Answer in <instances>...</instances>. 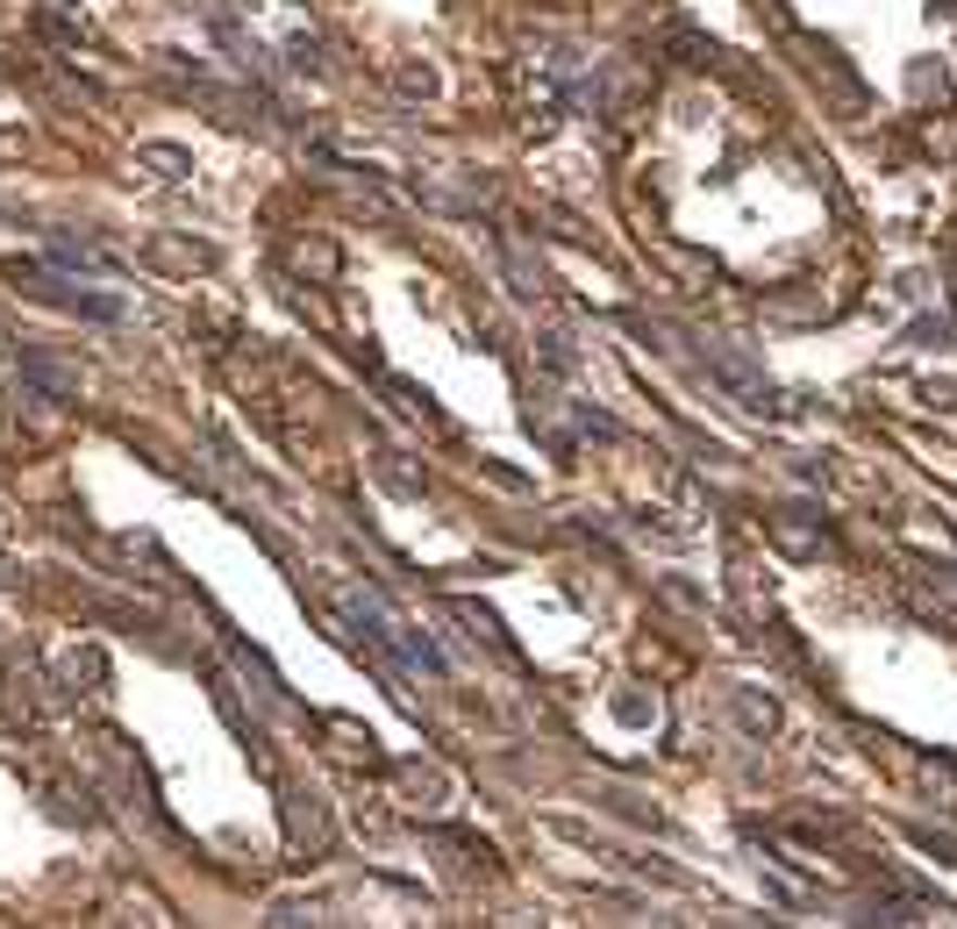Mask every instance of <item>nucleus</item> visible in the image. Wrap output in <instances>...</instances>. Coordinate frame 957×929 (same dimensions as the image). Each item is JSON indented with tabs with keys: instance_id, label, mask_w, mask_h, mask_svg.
Returning <instances> with one entry per match:
<instances>
[{
	"instance_id": "1",
	"label": "nucleus",
	"mask_w": 957,
	"mask_h": 929,
	"mask_svg": "<svg viewBox=\"0 0 957 929\" xmlns=\"http://www.w3.org/2000/svg\"><path fill=\"white\" fill-rule=\"evenodd\" d=\"M336 601L350 608V615H358L365 629H372V644H386V651H394V658H400V665H408V672H444V658H436V644H429L422 629H408V622H400L394 608L379 601L372 586H336Z\"/></svg>"
},
{
	"instance_id": "2",
	"label": "nucleus",
	"mask_w": 957,
	"mask_h": 929,
	"mask_svg": "<svg viewBox=\"0 0 957 929\" xmlns=\"http://www.w3.org/2000/svg\"><path fill=\"white\" fill-rule=\"evenodd\" d=\"M771 536H779L787 551H815V544H821L815 530H801V522H793V508H787V516H771Z\"/></svg>"
},
{
	"instance_id": "3",
	"label": "nucleus",
	"mask_w": 957,
	"mask_h": 929,
	"mask_svg": "<svg viewBox=\"0 0 957 929\" xmlns=\"http://www.w3.org/2000/svg\"><path fill=\"white\" fill-rule=\"evenodd\" d=\"M907 87H915V101H929V93H936V101H943V93H950V87H943V72H915V79H907Z\"/></svg>"
},
{
	"instance_id": "4",
	"label": "nucleus",
	"mask_w": 957,
	"mask_h": 929,
	"mask_svg": "<svg viewBox=\"0 0 957 929\" xmlns=\"http://www.w3.org/2000/svg\"><path fill=\"white\" fill-rule=\"evenodd\" d=\"M943 8H950V15H957V0H943Z\"/></svg>"
}]
</instances>
